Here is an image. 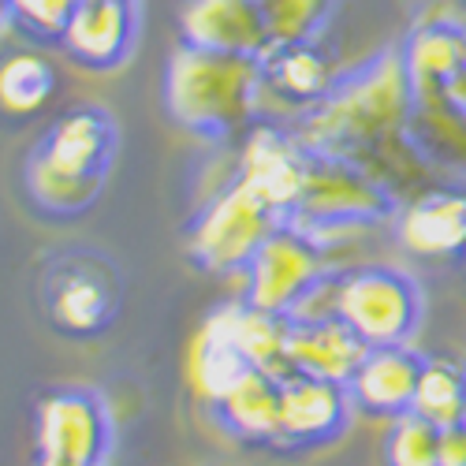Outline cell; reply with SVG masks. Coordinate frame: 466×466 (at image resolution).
Listing matches in <instances>:
<instances>
[{
	"label": "cell",
	"instance_id": "1",
	"mask_svg": "<svg viewBox=\"0 0 466 466\" xmlns=\"http://www.w3.org/2000/svg\"><path fill=\"white\" fill-rule=\"evenodd\" d=\"M112 153V127L101 112L83 108L60 120L46 146L34 153L30 165V190L46 209L75 213L83 209L105 176Z\"/></svg>",
	"mask_w": 466,
	"mask_h": 466
},
{
	"label": "cell",
	"instance_id": "2",
	"mask_svg": "<svg viewBox=\"0 0 466 466\" xmlns=\"http://www.w3.org/2000/svg\"><path fill=\"white\" fill-rule=\"evenodd\" d=\"M332 318L366 347H400L418 321V291L392 268H362L332 288Z\"/></svg>",
	"mask_w": 466,
	"mask_h": 466
},
{
	"label": "cell",
	"instance_id": "3",
	"mask_svg": "<svg viewBox=\"0 0 466 466\" xmlns=\"http://www.w3.org/2000/svg\"><path fill=\"white\" fill-rule=\"evenodd\" d=\"M108 437V414L94 392L60 388L37 403V462L42 466H101Z\"/></svg>",
	"mask_w": 466,
	"mask_h": 466
},
{
	"label": "cell",
	"instance_id": "4",
	"mask_svg": "<svg viewBox=\"0 0 466 466\" xmlns=\"http://www.w3.org/2000/svg\"><path fill=\"white\" fill-rule=\"evenodd\" d=\"M46 314L56 332L90 339L116 314V284L90 258H67L46 277Z\"/></svg>",
	"mask_w": 466,
	"mask_h": 466
},
{
	"label": "cell",
	"instance_id": "5",
	"mask_svg": "<svg viewBox=\"0 0 466 466\" xmlns=\"http://www.w3.org/2000/svg\"><path fill=\"white\" fill-rule=\"evenodd\" d=\"M268 206L243 183L202 220L194 236V254L209 268H236L254 258V250L268 239Z\"/></svg>",
	"mask_w": 466,
	"mask_h": 466
},
{
	"label": "cell",
	"instance_id": "6",
	"mask_svg": "<svg viewBox=\"0 0 466 466\" xmlns=\"http://www.w3.org/2000/svg\"><path fill=\"white\" fill-rule=\"evenodd\" d=\"M309 288H318V254L295 236H268L250 258L247 302L268 314L295 309Z\"/></svg>",
	"mask_w": 466,
	"mask_h": 466
},
{
	"label": "cell",
	"instance_id": "7",
	"mask_svg": "<svg viewBox=\"0 0 466 466\" xmlns=\"http://www.w3.org/2000/svg\"><path fill=\"white\" fill-rule=\"evenodd\" d=\"M247 370H250V362L243 359L236 332H231V306L217 309L187 343L183 377H187L190 396L202 403H217Z\"/></svg>",
	"mask_w": 466,
	"mask_h": 466
},
{
	"label": "cell",
	"instance_id": "8",
	"mask_svg": "<svg viewBox=\"0 0 466 466\" xmlns=\"http://www.w3.org/2000/svg\"><path fill=\"white\" fill-rule=\"evenodd\" d=\"M370 347L339 318L295 321L288 329V373H309L321 380L347 384Z\"/></svg>",
	"mask_w": 466,
	"mask_h": 466
},
{
	"label": "cell",
	"instance_id": "9",
	"mask_svg": "<svg viewBox=\"0 0 466 466\" xmlns=\"http://www.w3.org/2000/svg\"><path fill=\"white\" fill-rule=\"evenodd\" d=\"M347 400L343 384L321 380L309 373H284L280 377V437L314 444L329 441L343 430Z\"/></svg>",
	"mask_w": 466,
	"mask_h": 466
},
{
	"label": "cell",
	"instance_id": "10",
	"mask_svg": "<svg viewBox=\"0 0 466 466\" xmlns=\"http://www.w3.org/2000/svg\"><path fill=\"white\" fill-rule=\"evenodd\" d=\"M176 108L187 124L228 127L247 112V75L239 64L217 60L194 67L187 83L176 90Z\"/></svg>",
	"mask_w": 466,
	"mask_h": 466
},
{
	"label": "cell",
	"instance_id": "11",
	"mask_svg": "<svg viewBox=\"0 0 466 466\" xmlns=\"http://www.w3.org/2000/svg\"><path fill=\"white\" fill-rule=\"evenodd\" d=\"M418 373L421 362L403 347H370L351 380H347V388L373 414H403L410 410Z\"/></svg>",
	"mask_w": 466,
	"mask_h": 466
},
{
	"label": "cell",
	"instance_id": "12",
	"mask_svg": "<svg viewBox=\"0 0 466 466\" xmlns=\"http://www.w3.org/2000/svg\"><path fill=\"white\" fill-rule=\"evenodd\" d=\"M213 407L228 430L243 441L280 437V377L273 373L250 366Z\"/></svg>",
	"mask_w": 466,
	"mask_h": 466
},
{
	"label": "cell",
	"instance_id": "13",
	"mask_svg": "<svg viewBox=\"0 0 466 466\" xmlns=\"http://www.w3.org/2000/svg\"><path fill=\"white\" fill-rule=\"evenodd\" d=\"M400 239L414 254H451L466 243V198L462 194H430L414 202L400 220Z\"/></svg>",
	"mask_w": 466,
	"mask_h": 466
},
{
	"label": "cell",
	"instance_id": "14",
	"mask_svg": "<svg viewBox=\"0 0 466 466\" xmlns=\"http://www.w3.org/2000/svg\"><path fill=\"white\" fill-rule=\"evenodd\" d=\"M247 187L273 209V206H288L302 198L306 176L273 135H258L247 149Z\"/></svg>",
	"mask_w": 466,
	"mask_h": 466
},
{
	"label": "cell",
	"instance_id": "15",
	"mask_svg": "<svg viewBox=\"0 0 466 466\" xmlns=\"http://www.w3.org/2000/svg\"><path fill=\"white\" fill-rule=\"evenodd\" d=\"M288 321L284 314H268V309L258 306H231V332H236V343L243 359L254 370H265L273 377L288 373Z\"/></svg>",
	"mask_w": 466,
	"mask_h": 466
},
{
	"label": "cell",
	"instance_id": "16",
	"mask_svg": "<svg viewBox=\"0 0 466 466\" xmlns=\"http://www.w3.org/2000/svg\"><path fill=\"white\" fill-rule=\"evenodd\" d=\"M56 94V71L49 60L19 53L0 64V108L8 116H34Z\"/></svg>",
	"mask_w": 466,
	"mask_h": 466
},
{
	"label": "cell",
	"instance_id": "17",
	"mask_svg": "<svg viewBox=\"0 0 466 466\" xmlns=\"http://www.w3.org/2000/svg\"><path fill=\"white\" fill-rule=\"evenodd\" d=\"M410 410L421 414L425 421H433L437 430L459 425L466 410V373L448 362H425L414 384Z\"/></svg>",
	"mask_w": 466,
	"mask_h": 466
},
{
	"label": "cell",
	"instance_id": "18",
	"mask_svg": "<svg viewBox=\"0 0 466 466\" xmlns=\"http://www.w3.org/2000/svg\"><path fill=\"white\" fill-rule=\"evenodd\" d=\"M441 430L414 410H403L388 433V466H437Z\"/></svg>",
	"mask_w": 466,
	"mask_h": 466
},
{
	"label": "cell",
	"instance_id": "19",
	"mask_svg": "<svg viewBox=\"0 0 466 466\" xmlns=\"http://www.w3.org/2000/svg\"><path fill=\"white\" fill-rule=\"evenodd\" d=\"M302 198H309V206H318L321 213H373L377 209V194L366 190L362 183L343 179V176L329 187H314L306 179Z\"/></svg>",
	"mask_w": 466,
	"mask_h": 466
},
{
	"label": "cell",
	"instance_id": "20",
	"mask_svg": "<svg viewBox=\"0 0 466 466\" xmlns=\"http://www.w3.org/2000/svg\"><path fill=\"white\" fill-rule=\"evenodd\" d=\"M462 56V46L459 37L451 34H430L425 46L414 53V71L418 75H433V79H455L459 75V60Z\"/></svg>",
	"mask_w": 466,
	"mask_h": 466
},
{
	"label": "cell",
	"instance_id": "21",
	"mask_svg": "<svg viewBox=\"0 0 466 466\" xmlns=\"http://www.w3.org/2000/svg\"><path fill=\"white\" fill-rule=\"evenodd\" d=\"M280 86L299 94V97H309V94H318L325 86V71L314 56H306V53H295L280 64Z\"/></svg>",
	"mask_w": 466,
	"mask_h": 466
},
{
	"label": "cell",
	"instance_id": "22",
	"mask_svg": "<svg viewBox=\"0 0 466 466\" xmlns=\"http://www.w3.org/2000/svg\"><path fill=\"white\" fill-rule=\"evenodd\" d=\"M437 466H466V430H462V421L441 430V462Z\"/></svg>",
	"mask_w": 466,
	"mask_h": 466
},
{
	"label": "cell",
	"instance_id": "23",
	"mask_svg": "<svg viewBox=\"0 0 466 466\" xmlns=\"http://www.w3.org/2000/svg\"><path fill=\"white\" fill-rule=\"evenodd\" d=\"M462 430H466V410H462Z\"/></svg>",
	"mask_w": 466,
	"mask_h": 466
},
{
	"label": "cell",
	"instance_id": "24",
	"mask_svg": "<svg viewBox=\"0 0 466 466\" xmlns=\"http://www.w3.org/2000/svg\"><path fill=\"white\" fill-rule=\"evenodd\" d=\"M462 261H466V243H462Z\"/></svg>",
	"mask_w": 466,
	"mask_h": 466
}]
</instances>
